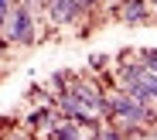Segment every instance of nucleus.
Here are the masks:
<instances>
[{"label": "nucleus", "mask_w": 157, "mask_h": 140, "mask_svg": "<svg viewBox=\"0 0 157 140\" xmlns=\"http://www.w3.org/2000/svg\"><path fill=\"white\" fill-rule=\"evenodd\" d=\"M147 4H154V0H147Z\"/></svg>", "instance_id": "12"}, {"label": "nucleus", "mask_w": 157, "mask_h": 140, "mask_svg": "<svg viewBox=\"0 0 157 140\" xmlns=\"http://www.w3.org/2000/svg\"><path fill=\"white\" fill-rule=\"evenodd\" d=\"M150 7H154V21H157V0H154V4H150Z\"/></svg>", "instance_id": "10"}, {"label": "nucleus", "mask_w": 157, "mask_h": 140, "mask_svg": "<svg viewBox=\"0 0 157 140\" xmlns=\"http://www.w3.org/2000/svg\"><path fill=\"white\" fill-rule=\"evenodd\" d=\"M44 10H48V21L55 27H68V24H75L78 17H82L89 7L82 4V0H44Z\"/></svg>", "instance_id": "3"}, {"label": "nucleus", "mask_w": 157, "mask_h": 140, "mask_svg": "<svg viewBox=\"0 0 157 140\" xmlns=\"http://www.w3.org/2000/svg\"><path fill=\"white\" fill-rule=\"evenodd\" d=\"M78 140H92V137H78Z\"/></svg>", "instance_id": "11"}, {"label": "nucleus", "mask_w": 157, "mask_h": 140, "mask_svg": "<svg viewBox=\"0 0 157 140\" xmlns=\"http://www.w3.org/2000/svg\"><path fill=\"white\" fill-rule=\"evenodd\" d=\"M4 38L10 45H31L34 41V10L28 4H14L4 24Z\"/></svg>", "instance_id": "1"}, {"label": "nucleus", "mask_w": 157, "mask_h": 140, "mask_svg": "<svg viewBox=\"0 0 157 140\" xmlns=\"http://www.w3.org/2000/svg\"><path fill=\"white\" fill-rule=\"evenodd\" d=\"M82 4H86V7H96V4H102V0H82Z\"/></svg>", "instance_id": "8"}, {"label": "nucleus", "mask_w": 157, "mask_h": 140, "mask_svg": "<svg viewBox=\"0 0 157 140\" xmlns=\"http://www.w3.org/2000/svg\"><path fill=\"white\" fill-rule=\"evenodd\" d=\"M102 4H113V7H116V4H123V0H102Z\"/></svg>", "instance_id": "9"}, {"label": "nucleus", "mask_w": 157, "mask_h": 140, "mask_svg": "<svg viewBox=\"0 0 157 140\" xmlns=\"http://www.w3.org/2000/svg\"><path fill=\"white\" fill-rule=\"evenodd\" d=\"M68 92H72L78 103H82L89 113H96V116H102V120H106V113H109V96L102 92L99 86H92V82H82V79H72Z\"/></svg>", "instance_id": "2"}, {"label": "nucleus", "mask_w": 157, "mask_h": 140, "mask_svg": "<svg viewBox=\"0 0 157 140\" xmlns=\"http://www.w3.org/2000/svg\"><path fill=\"white\" fill-rule=\"evenodd\" d=\"M116 14H120L123 24H144V21H150L147 0H123V4H116Z\"/></svg>", "instance_id": "4"}, {"label": "nucleus", "mask_w": 157, "mask_h": 140, "mask_svg": "<svg viewBox=\"0 0 157 140\" xmlns=\"http://www.w3.org/2000/svg\"><path fill=\"white\" fill-rule=\"evenodd\" d=\"M92 140H126V133H123L116 123H102V126L92 133Z\"/></svg>", "instance_id": "6"}, {"label": "nucleus", "mask_w": 157, "mask_h": 140, "mask_svg": "<svg viewBox=\"0 0 157 140\" xmlns=\"http://www.w3.org/2000/svg\"><path fill=\"white\" fill-rule=\"evenodd\" d=\"M78 137H82V126L78 123H72V120H51L44 140H78Z\"/></svg>", "instance_id": "5"}, {"label": "nucleus", "mask_w": 157, "mask_h": 140, "mask_svg": "<svg viewBox=\"0 0 157 140\" xmlns=\"http://www.w3.org/2000/svg\"><path fill=\"white\" fill-rule=\"evenodd\" d=\"M28 140H31V137H28Z\"/></svg>", "instance_id": "13"}, {"label": "nucleus", "mask_w": 157, "mask_h": 140, "mask_svg": "<svg viewBox=\"0 0 157 140\" xmlns=\"http://www.w3.org/2000/svg\"><path fill=\"white\" fill-rule=\"evenodd\" d=\"M10 0H0V34H4V24H7V14H10Z\"/></svg>", "instance_id": "7"}]
</instances>
